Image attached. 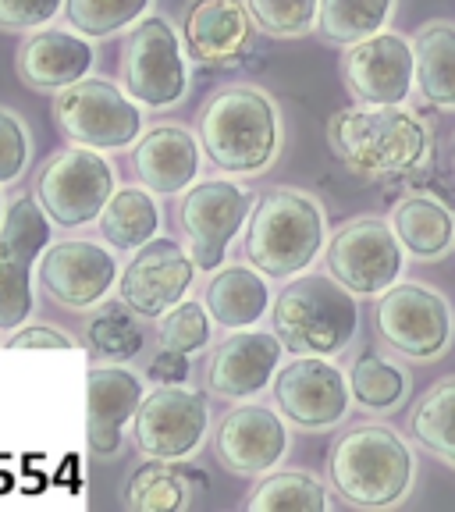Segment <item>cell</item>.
<instances>
[{
  "label": "cell",
  "instance_id": "obj_1",
  "mask_svg": "<svg viewBox=\"0 0 455 512\" xmlns=\"http://www.w3.org/2000/svg\"><path fill=\"white\" fill-rule=\"evenodd\" d=\"M328 146L345 171L367 182H395L431 164V128L402 104H352L331 114Z\"/></svg>",
  "mask_w": 455,
  "mask_h": 512
},
{
  "label": "cell",
  "instance_id": "obj_2",
  "mask_svg": "<svg viewBox=\"0 0 455 512\" xmlns=\"http://www.w3.org/2000/svg\"><path fill=\"white\" fill-rule=\"evenodd\" d=\"M328 484L345 505L395 509L416 484V456L395 427L363 420L345 427L331 445Z\"/></svg>",
  "mask_w": 455,
  "mask_h": 512
},
{
  "label": "cell",
  "instance_id": "obj_3",
  "mask_svg": "<svg viewBox=\"0 0 455 512\" xmlns=\"http://www.w3.org/2000/svg\"><path fill=\"white\" fill-rule=\"evenodd\" d=\"M200 143L217 171L264 175L281 153V111L260 86H224L200 111Z\"/></svg>",
  "mask_w": 455,
  "mask_h": 512
},
{
  "label": "cell",
  "instance_id": "obj_4",
  "mask_svg": "<svg viewBox=\"0 0 455 512\" xmlns=\"http://www.w3.org/2000/svg\"><path fill=\"white\" fill-rule=\"evenodd\" d=\"M328 249V217L313 192L278 185L256 200L246 224V260L271 281L306 274Z\"/></svg>",
  "mask_w": 455,
  "mask_h": 512
},
{
  "label": "cell",
  "instance_id": "obj_5",
  "mask_svg": "<svg viewBox=\"0 0 455 512\" xmlns=\"http://www.w3.org/2000/svg\"><path fill=\"white\" fill-rule=\"evenodd\" d=\"M356 299L331 274H299L271 306L274 335L292 356H342L360 331Z\"/></svg>",
  "mask_w": 455,
  "mask_h": 512
},
{
  "label": "cell",
  "instance_id": "obj_6",
  "mask_svg": "<svg viewBox=\"0 0 455 512\" xmlns=\"http://www.w3.org/2000/svg\"><path fill=\"white\" fill-rule=\"evenodd\" d=\"M182 29L164 15H146L121 43V86L143 111H171L192 82Z\"/></svg>",
  "mask_w": 455,
  "mask_h": 512
},
{
  "label": "cell",
  "instance_id": "obj_7",
  "mask_svg": "<svg viewBox=\"0 0 455 512\" xmlns=\"http://www.w3.org/2000/svg\"><path fill=\"white\" fill-rule=\"evenodd\" d=\"M50 214L36 196H15L0 224V335L29 324L36 310V267L54 242Z\"/></svg>",
  "mask_w": 455,
  "mask_h": 512
},
{
  "label": "cell",
  "instance_id": "obj_8",
  "mask_svg": "<svg viewBox=\"0 0 455 512\" xmlns=\"http://www.w3.org/2000/svg\"><path fill=\"white\" fill-rule=\"evenodd\" d=\"M54 121L68 143L100 153L128 150L146 132L143 107L128 96L125 86H114L100 75H86L75 86L54 93Z\"/></svg>",
  "mask_w": 455,
  "mask_h": 512
},
{
  "label": "cell",
  "instance_id": "obj_9",
  "mask_svg": "<svg viewBox=\"0 0 455 512\" xmlns=\"http://www.w3.org/2000/svg\"><path fill=\"white\" fill-rule=\"evenodd\" d=\"M374 331L395 356L409 363H434L452 345L455 313L427 281H395L377 296Z\"/></svg>",
  "mask_w": 455,
  "mask_h": 512
},
{
  "label": "cell",
  "instance_id": "obj_10",
  "mask_svg": "<svg viewBox=\"0 0 455 512\" xmlns=\"http://www.w3.org/2000/svg\"><path fill=\"white\" fill-rule=\"evenodd\" d=\"M114 192H118V171L111 168L107 153L75 143L43 160L32 182V196L57 228H86L100 221Z\"/></svg>",
  "mask_w": 455,
  "mask_h": 512
},
{
  "label": "cell",
  "instance_id": "obj_11",
  "mask_svg": "<svg viewBox=\"0 0 455 512\" xmlns=\"http://www.w3.org/2000/svg\"><path fill=\"white\" fill-rule=\"evenodd\" d=\"M253 207L256 196L232 175L200 178L178 196V232L203 274H214L228 264V249L249 224Z\"/></svg>",
  "mask_w": 455,
  "mask_h": 512
},
{
  "label": "cell",
  "instance_id": "obj_12",
  "mask_svg": "<svg viewBox=\"0 0 455 512\" xmlns=\"http://www.w3.org/2000/svg\"><path fill=\"white\" fill-rule=\"evenodd\" d=\"M406 246L395 235L392 221L384 217H352L338 224L324 249V264L335 281H342L352 296L377 299L381 292L402 281L406 271Z\"/></svg>",
  "mask_w": 455,
  "mask_h": 512
},
{
  "label": "cell",
  "instance_id": "obj_13",
  "mask_svg": "<svg viewBox=\"0 0 455 512\" xmlns=\"http://www.w3.org/2000/svg\"><path fill=\"white\" fill-rule=\"evenodd\" d=\"M274 406L299 431H335L352 409L349 370L335 356H292L271 384Z\"/></svg>",
  "mask_w": 455,
  "mask_h": 512
},
{
  "label": "cell",
  "instance_id": "obj_14",
  "mask_svg": "<svg viewBox=\"0 0 455 512\" xmlns=\"http://www.w3.org/2000/svg\"><path fill=\"white\" fill-rule=\"evenodd\" d=\"M210 434V406L189 384L150 388L132 420V438L146 459L189 463Z\"/></svg>",
  "mask_w": 455,
  "mask_h": 512
},
{
  "label": "cell",
  "instance_id": "obj_15",
  "mask_svg": "<svg viewBox=\"0 0 455 512\" xmlns=\"http://www.w3.org/2000/svg\"><path fill=\"white\" fill-rule=\"evenodd\" d=\"M118 249L96 239H54L36 267V281L64 310H96L118 288Z\"/></svg>",
  "mask_w": 455,
  "mask_h": 512
},
{
  "label": "cell",
  "instance_id": "obj_16",
  "mask_svg": "<svg viewBox=\"0 0 455 512\" xmlns=\"http://www.w3.org/2000/svg\"><path fill=\"white\" fill-rule=\"evenodd\" d=\"M200 267L189 246L168 235H157L132 253L118 278V299L143 320H160L189 296Z\"/></svg>",
  "mask_w": 455,
  "mask_h": 512
},
{
  "label": "cell",
  "instance_id": "obj_17",
  "mask_svg": "<svg viewBox=\"0 0 455 512\" xmlns=\"http://www.w3.org/2000/svg\"><path fill=\"white\" fill-rule=\"evenodd\" d=\"M288 420L278 406L264 402H235L214 427V456L228 473L239 477H264L278 470L292 448Z\"/></svg>",
  "mask_w": 455,
  "mask_h": 512
},
{
  "label": "cell",
  "instance_id": "obj_18",
  "mask_svg": "<svg viewBox=\"0 0 455 512\" xmlns=\"http://www.w3.org/2000/svg\"><path fill=\"white\" fill-rule=\"evenodd\" d=\"M342 82L356 104H406L416 86V50L395 29H381L342 54Z\"/></svg>",
  "mask_w": 455,
  "mask_h": 512
},
{
  "label": "cell",
  "instance_id": "obj_19",
  "mask_svg": "<svg viewBox=\"0 0 455 512\" xmlns=\"http://www.w3.org/2000/svg\"><path fill=\"white\" fill-rule=\"evenodd\" d=\"M285 352V342L274 331H228V338L210 349L207 367H203V384L214 399L224 402L256 399L264 388L274 384Z\"/></svg>",
  "mask_w": 455,
  "mask_h": 512
},
{
  "label": "cell",
  "instance_id": "obj_20",
  "mask_svg": "<svg viewBox=\"0 0 455 512\" xmlns=\"http://www.w3.org/2000/svg\"><path fill=\"white\" fill-rule=\"evenodd\" d=\"M182 43L200 68H239L256 43L260 25L246 0H189L182 8Z\"/></svg>",
  "mask_w": 455,
  "mask_h": 512
},
{
  "label": "cell",
  "instance_id": "obj_21",
  "mask_svg": "<svg viewBox=\"0 0 455 512\" xmlns=\"http://www.w3.org/2000/svg\"><path fill=\"white\" fill-rule=\"evenodd\" d=\"M146 399V384L125 363H96L86 381V441L89 452L111 459L121 452L125 427L136 420Z\"/></svg>",
  "mask_w": 455,
  "mask_h": 512
},
{
  "label": "cell",
  "instance_id": "obj_22",
  "mask_svg": "<svg viewBox=\"0 0 455 512\" xmlns=\"http://www.w3.org/2000/svg\"><path fill=\"white\" fill-rule=\"evenodd\" d=\"M203 157L207 153H203L200 132L164 121L139 136L132 150V168H136V182L146 185L153 196H182L200 182Z\"/></svg>",
  "mask_w": 455,
  "mask_h": 512
},
{
  "label": "cell",
  "instance_id": "obj_23",
  "mask_svg": "<svg viewBox=\"0 0 455 512\" xmlns=\"http://www.w3.org/2000/svg\"><path fill=\"white\" fill-rule=\"evenodd\" d=\"M96 40L75 29H36L25 32L15 50V72L29 89L40 93H61V89L82 82L96 64Z\"/></svg>",
  "mask_w": 455,
  "mask_h": 512
},
{
  "label": "cell",
  "instance_id": "obj_24",
  "mask_svg": "<svg viewBox=\"0 0 455 512\" xmlns=\"http://www.w3.org/2000/svg\"><path fill=\"white\" fill-rule=\"evenodd\" d=\"M267 274H260L253 264H224L221 271L210 274L203 288V303L217 328L224 331H246L256 328L271 313V285Z\"/></svg>",
  "mask_w": 455,
  "mask_h": 512
},
{
  "label": "cell",
  "instance_id": "obj_25",
  "mask_svg": "<svg viewBox=\"0 0 455 512\" xmlns=\"http://www.w3.org/2000/svg\"><path fill=\"white\" fill-rule=\"evenodd\" d=\"M392 228L406 253L420 264L441 260L448 249L455 246V214L448 203L424 196V192H409L406 200L395 203L392 210Z\"/></svg>",
  "mask_w": 455,
  "mask_h": 512
},
{
  "label": "cell",
  "instance_id": "obj_26",
  "mask_svg": "<svg viewBox=\"0 0 455 512\" xmlns=\"http://www.w3.org/2000/svg\"><path fill=\"white\" fill-rule=\"evenodd\" d=\"M416 93L438 111H455V22L434 18L413 36Z\"/></svg>",
  "mask_w": 455,
  "mask_h": 512
},
{
  "label": "cell",
  "instance_id": "obj_27",
  "mask_svg": "<svg viewBox=\"0 0 455 512\" xmlns=\"http://www.w3.org/2000/svg\"><path fill=\"white\" fill-rule=\"evenodd\" d=\"M100 239L118 253H136L146 242H153L160 235V203L146 185H125L107 200L104 214H100Z\"/></svg>",
  "mask_w": 455,
  "mask_h": 512
},
{
  "label": "cell",
  "instance_id": "obj_28",
  "mask_svg": "<svg viewBox=\"0 0 455 512\" xmlns=\"http://www.w3.org/2000/svg\"><path fill=\"white\" fill-rule=\"evenodd\" d=\"M203 488V473L185 470L168 459H146L125 480V505L132 512H182L192 505V491Z\"/></svg>",
  "mask_w": 455,
  "mask_h": 512
},
{
  "label": "cell",
  "instance_id": "obj_29",
  "mask_svg": "<svg viewBox=\"0 0 455 512\" xmlns=\"http://www.w3.org/2000/svg\"><path fill=\"white\" fill-rule=\"evenodd\" d=\"M249 512H328L331 491L310 470H271L246 495Z\"/></svg>",
  "mask_w": 455,
  "mask_h": 512
},
{
  "label": "cell",
  "instance_id": "obj_30",
  "mask_svg": "<svg viewBox=\"0 0 455 512\" xmlns=\"http://www.w3.org/2000/svg\"><path fill=\"white\" fill-rule=\"evenodd\" d=\"M406 427L427 456L455 470V377H441L416 399Z\"/></svg>",
  "mask_w": 455,
  "mask_h": 512
},
{
  "label": "cell",
  "instance_id": "obj_31",
  "mask_svg": "<svg viewBox=\"0 0 455 512\" xmlns=\"http://www.w3.org/2000/svg\"><path fill=\"white\" fill-rule=\"evenodd\" d=\"M349 388L352 402L360 409H367V413H392L409 395V374L395 360H388L384 352L363 349L349 363Z\"/></svg>",
  "mask_w": 455,
  "mask_h": 512
},
{
  "label": "cell",
  "instance_id": "obj_32",
  "mask_svg": "<svg viewBox=\"0 0 455 512\" xmlns=\"http://www.w3.org/2000/svg\"><path fill=\"white\" fill-rule=\"evenodd\" d=\"M82 345L96 363H128L136 360L146 345L143 335V317L132 313L118 299V306H100L93 317L86 320V335Z\"/></svg>",
  "mask_w": 455,
  "mask_h": 512
},
{
  "label": "cell",
  "instance_id": "obj_33",
  "mask_svg": "<svg viewBox=\"0 0 455 512\" xmlns=\"http://www.w3.org/2000/svg\"><path fill=\"white\" fill-rule=\"evenodd\" d=\"M392 15L395 0H320L317 32L335 47H352L388 29Z\"/></svg>",
  "mask_w": 455,
  "mask_h": 512
},
{
  "label": "cell",
  "instance_id": "obj_34",
  "mask_svg": "<svg viewBox=\"0 0 455 512\" xmlns=\"http://www.w3.org/2000/svg\"><path fill=\"white\" fill-rule=\"evenodd\" d=\"M153 0H64V22L89 40H111L136 29L150 15Z\"/></svg>",
  "mask_w": 455,
  "mask_h": 512
},
{
  "label": "cell",
  "instance_id": "obj_35",
  "mask_svg": "<svg viewBox=\"0 0 455 512\" xmlns=\"http://www.w3.org/2000/svg\"><path fill=\"white\" fill-rule=\"evenodd\" d=\"M210 335H214V317H210L207 303H196V299H182L175 310H168L157 320L160 349L200 356L210 345Z\"/></svg>",
  "mask_w": 455,
  "mask_h": 512
},
{
  "label": "cell",
  "instance_id": "obj_36",
  "mask_svg": "<svg viewBox=\"0 0 455 512\" xmlns=\"http://www.w3.org/2000/svg\"><path fill=\"white\" fill-rule=\"evenodd\" d=\"M249 15L260 25V32L278 40H296L317 29L320 0H246Z\"/></svg>",
  "mask_w": 455,
  "mask_h": 512
},
{
  "label": "cell",
  "instance_id": "obj_37",
  "mask_svg": "<svg viewBox=\"0 0 455 512\" xmlns=\"http://www.w3.org/2000/svg\"><path fill=\"white\" fill-rule=\"evenodd\" d=\"M32 136L22 114L11 107H0V185H11L29 171Z\"/></svg>",
  "mask_w": 455,
  "mask_h": 512
},
{
  "label": "cell",
  "instance_id": "obj_38",
  "mask_svg": "<svg viewBox=\"0 0 455 512\" xmlns=\"http://www.w3.org/2000/svg\"><path fill=\"white\" fill-rule=\"evenodd\" d=\"M64 15V0H0V32H36Z\"/></svg>",
  "mask_w": 455,
  "mask_h": 512
},
{
  "label": "cell",
  "instance_id": "obj_39",
  "mask_svg": "<svg viewBox=\"0 0 455 512\" xmlns=\"http://www.w3.org/2000/svg\"><path fill=\"white\" fill-rule=\"evenodd\" d=\"M8 349H79L68 331L50 328V324H22L18 331L8 335Z\"/></svg>",
  "mask_w": 455,
  "mask_h": 512
},
{
  "label": "cell",
  "instance_id": "obj_40",
  "mask_svg": "<svg viewBox=\"0 0 455 512\" xmlns=\"http://www.w3.org/2000/svg\"><path fill=\"white\" fill-rule=\"evenodd\" d=\"M146 377L153 384H189L192 377V363L185 352H175V349H160L157 356L150 360L146 367Z\"/></svg>",
  "mask_w": 455,
  "mask_h": 512
},
{
  "label": "cell",
  "instance_id": "obj_41",
  "mask_svg": "<svg viewBox=\"0 0 455 512\" xmlns=\"http://www.w3.org/2000/svg\"><path fill=\"white\" fill-rule=\"evenodd\" d=\"M4 214H8V200H4V185H0V224H4Z\"/></svg>",
  "mask_w": 455,
  "mask_h": 512
},
{
  "label": "cell",
  "instance_id": "obj_42",
  "mask_svg": "<svg viewBox=\"0 0 455 512\" xmlns=\"http://www.w3.org/2000/svg\"><path fill=\"white\" fill-rule=\"evenodd\" d=\"M452 168H455V157H452Z\"/></svg>",
  "mask_w": 455,
  "mask_h": 512
},
{
  "label": "cell",
  "instance_id": "obj_43",
  "mask_svg": "<svg viewBox=\"0 0 455 512\" xmlns=\"http://www.w3.org/2000/svg\"><path fill=\"white\" fill-rule=\"evenodd\" d=\"M0 345H4V342H0Z\"/></svg>",
  "mask_w": 455,
  "mask_h": 512
}]
</instances>
